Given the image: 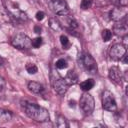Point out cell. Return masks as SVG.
<instances>
[{"instance_id": "6da1fadb", "label": "cell", "mask_w": 128, "mask_h": 128, "mask_svg": "<svg viewBox=\"0 0 128 128\" xmlns=\"http://www.w3.org/2000/svg\"><path fill=\"white\" fill-rule=\"evenodd\" d=\"M22 108H23L25 114L34 121L46 122L50 118L49 112L45 108H43V107H41V106H39L35 103L22 101Z\"/></svg>"}, {"instance_id": "7a4b0ae2", "label": "cell", "mask_w": 128, "mask_h": 128, "mask_svg": "<svg viewBox=\"0 0 128 128\" xmlns=\"http://www.w3.org/2000/svg\"><path fill=\"white\" fill-rule=\"evenodd\" d=\"M80 62L82 64V66L84 67V69L90 73V74H95L97 72V63L94 60V58L89 54V53H82L80 55Z\"/></svg>"}, {"instance_id": "3957f363", "label": "cell", "mask_w": 128, "mask_h": 128, "mask_svg": "<svg viewBox=\"0 0 128 128\" xmlns=\"http://www.w3.org/2000/svg\"><path fill=\"white\" fill-rule=\"evenodd\" d=\"M79 106H80V109L82 110V112L85 115H90L93 112L94 106H95L93 97L89 93H84L82 95L81 99H80Z\"/></svg>"}, {"instance_id": "277c9868", "label": "cell", "mask_w": 128, "mask_h": 128, "mask_svg": "<svg viewBox=\"0 0 128 128\" xmlns=\"http://www.w3.org/2000/svg\"><path fill=\"white\" fill-rule=\"evenodd\" d=\"M102 106L105 110L110 112H115L117 110V103L114 95L108 90H105L102 95Z\"/></svg>"}, {"instance_id": "5b68a950", "label": "cell", "mask_w": 128, "mask_h": 128, "mask_svg": "<svg viewBox=\"0 0 128 128\" xmlns=\"http://www.w3.org/2000/svg\"><path fill=\"white\" fill-rule=\"evenodd\" d=\"M12 45L18 49H28L31 46V39L26 35V34H17L13 40H12Z\"/></svg>"}, {"instance_id": "8992f818", "label": "cell", "mask_w": 128, "mask_h": 128, "mask_svg": "<svg viewBox=\"0 0 128 128\" xmlns=\"http://www.w3.org/2000/svg\"><path fill=\"white\" fill-rule=\"evenodd\" d=\"M125 54H126V46H124L123 44H119V43L114 44L109 51V56L114 61L122 60Z\"/></svg>"}, {"instance_id": "52a82bcc", "label": "cell", "mask_w": 128, "mask_h": 128, "mask_svg": "<svg viewBox=\"0 0 128 128\" xmlns=\"http://www.w3.org/2000/svg\"><path fill=\"white\" fill-rule=\"evenodd\" d=\"M51 7L53 11L59 16H65L69 13V7L65 0H52Z\"/></svg>"}, {"instance_id": "ba28073f", "label": "cell", "mask_w": 128, "mask_h": 128, "mask_svg": "<svg viewBox=\"0 0 128 128\" xmlns=\"http://www.w3.org/2000/svg\"><path fill=\"white\" fill-rule=\"evenodd\" d=\"M127 15V9L126 7H115L110 12V19L113 21H120L123 18H125Z\"/></svg>"}, {"instance_id": "9c48e42d", "label": "cell", "mask_w": 128, "mask_h": 128, "mask_svg": "<svg viewBox=\"0 0 128 128\" xmlns=\"http://www.w3.org/2000/svg\"><path fill=\"white\" fill-rule=\"evenodd\" d=\"M69 85L65 82V80L63 78H58L56 80H54L53 82V88L55 90L56 93H58L59 95H64L67 90H68Z\"/></svg>"}, {"instance_id": "30bf717a", "label": "cell", "mask_w": 128, "mask_h": 128, "mask_svg": "<svg viewBox=\"0 0 128 128\" xmlns=\"http://www.w3.org/2000/svg\"><path fill=\"white\" fill-rule=\"evenodd\" d=\"M109 78L116 84H121L123 80V74L117 66H112L109 69Z\"/></svg>"}, {"instance_id": "8fae6325", "label": "cell", "mask_w": 128, "mask_h": 128, "mask_svg": "<svg viewBox=\"0 0 128 128\" xmlns=\"http://www.w3.org/2000/svg\"><path fill=\"white\" fill-rule=\"evenodd\" d=\"M113 31L116 35L118 36H126L127 34V31H128V28H127V24L125 21H118L115 25H114V28H113Z\"/></svg>"}, {"instance_id": "7c38bea8", "label": "cell", "mask_w": 128, "mask_h": 128, "mask_svg": "<svg viewBox=\"0 0 128 128\" xmlns=\"http://www.w3.org/2000/svg\"><path fill=\"white\" fill-rule=\"evenodd\" d=\"M64 80H65V82H66L69 86H70V85H75V84L78 82V75L76 74L75 71L71 70V71H69V72L66 74Z\"/></svg>"}, {"instance_id": "4fadbf2b", "label": "cell", "mask_w": 128, "mask_h": 128, "mask_svg": "<svg viewBox=\"0 0 128 128\" xmlns=\"http://www.w3.org/2000/svg\"><path fill=\"white\" fill-rule=\"evenodd\" d=\"M28 89L32 92V93H35V94H40L43 92L44 88L43 86L38 83V82H35V81H31L28 83Z\"/></svg>"}, {"instance_id": "5bb4252c", "label": "cell", "mask_w": 128, "mask_h": 128, "mask_svg": "<svg viewBox=\"0 0 128 128\" xmlns=\"http://www.w3.org/2000/svg\"><path fill=\"white\" fill-rule=\"evenodd\" d=\"M12 112L4 109H0V123H6L12 119Z\"/></svg>"}, {"instance_id": "9a60e30c", "label": "cell", "mask_w": 128, "mask_h": 128, "mask_svg": "<svg viewBox=\"0 0 128 128\" xmlns=\"http://www.w3.org/2000/svg\"><path fill=\"white\" fill-rule=\"evenodd\" d=\"M94 85H95V82L93 79H87L80 83V88H81V90L88 92L89 90H91L94 87Z\"/></svg>"}, {"instance_id": "2e32d148", "label": "cell", "mask_w": 128, "mask_h": 128, "mask_svg": "<svg viewBox=\"0 0 128 128\" xmlns=\"http://www.w3.org/2000/svg\"><path fill=\"white\" fill-rule=\"evenodd\" d=\"M60 42H61V45H62V47H63L64 49H69L70 46H71L68 37L65 36V35H61V36H60Z\"/></svg>"}, {"instance_id": "e0dca14e", "label": "cell", "mask_w": 128, "mask_h": 128, "mask_svg": "<svg viewBox=\"0 0 128 128\" xmlns=\"http://www.w3.org/2000/svg\"><path fill=\"white\" fill-rule=\"evenodd\" d=\"M112 38V31H110L109 29H104L102 31V39L104 42H108L110 39Z\"/></svg>"}, {"instance_id": "ac0fdd59", "label": "cell", "mask_w": 128, "mask_h": 128, "mask_svg": "<svg viewBox=\"0 0 128 128\" xmlns=\"http://www.w3.org/2000/svg\"><path fill=\"white\" fill-rule=\"evenodd\" d=\"M26 71L29 73V74H36L38 72V68L35 64L33 63H28L26 65Z\"/></svg>"}, {"instance_id": "d6986e66", "label": "cell", "mask_w": 128, "mask_h": 128, "mask_svg": "<svg viewBox=\"0 0 128 128\" xmlns=\"http://www.w3.org/2000/svg\"><path fill=\"white\" fill-rule=\"evenodd\" d=\"M49 25H50V27H51L53 30H55V31H58V30H60V28H61L60 22L57 21L56 19H50Z\"/></svg>"}, {"instance_id": "ffe728a7", "label": "cell", "mask_w": 128, "mask_h": 128, "mask_svg": "<svg viewBox=\"0 0 128 128\" xmlns=\"http://www.w3.org/2000/svg\"><path fill=\"white\" fill-rule=\"evenodd\" d=\"M57 126L64 128V127H69V124L67 123V120L63 117V116H58V120H57Z\"/></svg>"}, {"instance_id": "44dd1931", "label": "cell", "mask_w": 128, "mask_h": 128, "mask_svg": "<svg viewBox=\"0 0 128 128\" xmlns=\"http://www.w3.org/2000/svg\"><path fill=\"white\" fill-rule=\"evenodd\" d=\"M42 43H43L42 38L41 37H37V38H35V39H33L31 41V46L34 47V48H40V46L42 45Z\"/></svg>"}, {"instance_id": "7402d4cb", "label": "cell", "mask_w": 128, "mask_h": 128, "mask_svg": "<svg viewBox=\"0 0 128 128\" xmlns=\"http://www.w3.org/2000/svg\"><path fill=\"white\" fill-rule=\"evenodd\" d=\"M67 66H68V64L65 59H59L56 61V67L58 69H65V68H67Z\"/></svg>"}, {"instance_id": "603a6c76", "label": "cell", "mask_w": 128, "mask_h": 128, "mask_svg": "<svg viewBox=\"0 0 128 128\" xmlns=\"http://www.w3.org/2000/svg\"><path fill=\"white\" fill-rule=\"evenodd\" d=\"M91 5H92V0H82L81 4H80V6H81V8L83 10L89 9L91 7Z\"/></svg>"}, {"instance_id": "cb8c5ba5", "label": "cell", "mask_w": 128, "mask_h": 128, "mask_svg": "<svg viewBox=\"0 0 128 128\" xmlns=\"http://www.w3.org/2000/svg\"><path fill=\"white\" fill-rule=\"evenodd\" d=\"M44 18H45V13H44L43 11H38V12L36 13V19H37L38 21H42Z\"/></svg>"}, {"instance_id": "d4e9b609", "label": "cell", "mask_w": 128, "mask_h": 128, "mask_svg": "<svg viewBox=\"0 0 128 128\" xmlns=\"http://www.w3.org/2000/svg\"><path fill=\"white\" fill-rule=\"evenodd\" d=\"M5 85H6V83H5L4 78H3L2 76H0V93H2V92L4 91V89H5Z\"/></svg>"}, {"instance_id": "484cf974", "label": "cell", "mask_w": 128, "mask_h": 128, "mask_svg": "<svg viewBox=\"0 0 128 128\" xmlns=\"http://www.w3.org/2000/svg\"><path fill=\"white\" fill-rule=\"evenodd\" d=\"M119 4L123 7H126L128 4V0H119Z\"/></svg>"}, {"instance_id": "4316f807", "label": "cell", "mask_w": 128, "mask_h": 128, "mask_svg": "<svg viewBox=\"0 0 128 128\" xmlns=\"http://www.w3.org/2000/svg\"><path fill=\"white\" fill-rule=\"evenodd\" d=\"M34 30H35V32H36L37 34H40V33H41V28H40L39 26H35Z\"/></svg>"}, {"instance_id": "83f0119b", "label": "cell", "mask_w": 128, "mask_h": 128, "mask_svg": "<svg viewBox=\"0 0 128 128\" xmlns=\"http://www.w3.org/2000/svg\"><path fill=\"white\" fill-rule=\"evenodd\" d=\"M69 103H70V106H72V107L75 106V101H70Z\"/></svg>"}, {"instance_id": "f1b7e54d", "label": "cell", "mask_w": 128, "mask_h": 128, "mask_svg": "<svg viewBox=\"0 0 128 128\" xmlns=\"http://www.w3.org/2000/svg\"><path fill=\"white\" fill-rule=\"evenodd\" d=\"M3 63H4V60L0 57V66H3Z\"/></svg>"}]
</instances>
